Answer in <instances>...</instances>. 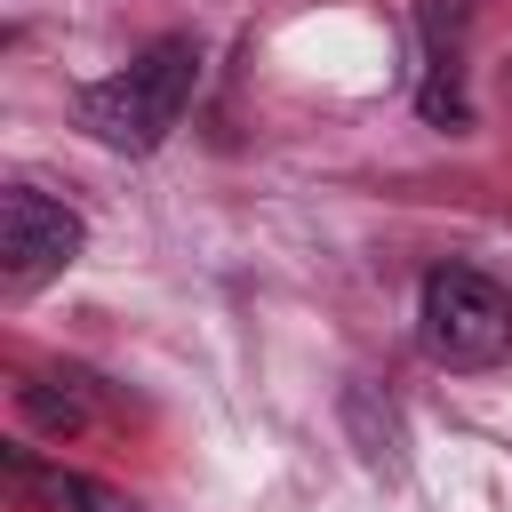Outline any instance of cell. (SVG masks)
I'll use <instances>...</instances> for the list:
<instances>
[{
  "instance_id": "cell-1",
  "label": "cell",
  "mask_w": 512,
  "mask_h": 512,
  "mask_svg": "<svg viewBox=\"0 0 512 512\" xmlns=\"http://www.w3.org/2000/svg\"><path fill=\"white\" fill-rule=\"evenodd\" d=\"M192 80H200V48H192V40H152L128 72L80 88V128H88L96 144L144 160V152H160V144L176 136V120H184V104H192Z\"/></svg>"
},
{
  "instance_id": "cell-2",
  "label": "cell",
  "mask_w": 512,
  "mask_h": 512,
  "mask_svg": "<svg viewBox=\"0 0 512 512\" xmlns=\"http://www.w3.org/2000/svg\"><path fill=\"white\" fill-rule=\"evenodd\" d=\"M416 328L440 368H496V360H512V288L472 264H440V272H424Z\"/></svg>"
},
{
  "instance_id": "cell-3",
  "label": "cell",
  "mask_w": 512,
  "mask_h": 512,
  "mask_svg": "<svg viewBox=\"0 0 512 512\" xmlns=\"http://www.w3.org/2000/svg\"><path fill=\"white\" fill-rule=\"evenodd\" d=\"M80 240H88V224L64 200H48L32 184H8L0 192V288L8 296H32L40 280H56L80 256Z\"/></svg>"
},
{
  "instance_id": "cell-4",
  "label": "cell",
  "mask_w": 512,
  "mask_h": 512,
  "mask_svg": "<svg viewBox=\"0 0 512 512\" xmlns=\"http://www.w3.org/2000/svg\"><path fill=\"white\" fill-rule=\"evenodd\" d=\"M464 0H424V56H432V72H424V88H416V104H424V120H440V128H464V72H456V32H464Z\"/></svg>"
},
{
  "instance_id": "cell-5",
  "label": "cell",
  "mask_w": 512,
  "mask_h": 512,
  "mask_svg": "<svg viewBox=\"0 0 512 512\" xmlns=\"http://www.w3.org/2000/svg\"><path fill=\"white\" fill-rule=\"evenodd\" d=\"M0 464H8V488H16L24 504H40V512H136L120 488H104V480H88V472H64V464H32L24 448H8Z\"/></svg>"
},
{
  "instance_id": "cell-6",
  "label": "cell",
  "mask_w": 512,
  "mask_h": 512,
  "mask_svg": "<svg viewBox=\"0 0 512 512\" xmlns=\"http://www.w3.org/2000/svg\"><path fill=\"white\" fill-rule=\"evenodd\" d=\"M16 408L40 424V432H80L88 416H96V376H80V368H64V376H24L16 384Z\"/></svg>"
},
{
  "instance_id": "cell-7",
  "label": "cell",
  "mask_w": 512,
  "mask_h": 512,
  "mask_svg": "<svg viewBox=\"0 0 512 512\" xmlns=\"http://www.w3.org/2000/svg\"><path fill=\"white\" fill-rule=\"evenodd\" d=\"M344 416H352V432H360V456H368L376 472H400V424H392V416L368 424V400H360V392L344 400Z\"/></svg>"
},
{
  "instance_id": "cell-8",
  "label": "cell",
  "mask_w": 512,
  "mask_h": 512,
  "mask_svg": "<svg viewBox=\"0 0 512 512\" xmlns=\"http://www.w3.org/2000/svg\"><path fill=\"white\" fill-rule=\"evenodd\" d=\"M504 88H512V80H504Z\"/></svg>"
}]
</instances>
